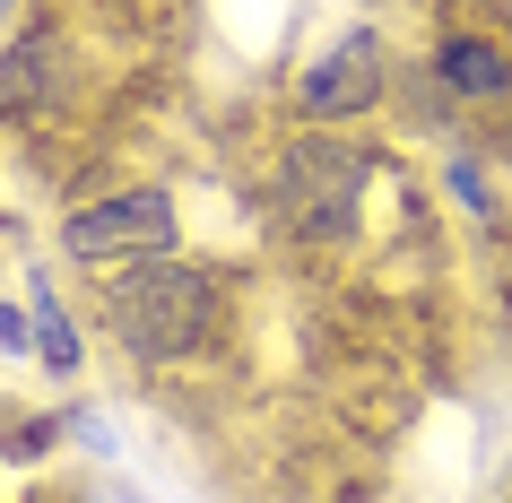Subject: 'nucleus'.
<instances>
[{
    "label": "nucleus",
    "instance_id": "f257e3e1",
    "mask_svg": "<svg viewBox=\"0 0 512 503\" xmlns=\"http://www.w3.org/2000/svg\"><path fill=\"white\" fill-rule=\"evenodd\" d=\"M105 321L122 330L131 356L165 365V356H191L209 339V278L183 261H148V269H122L105 278Z\"/></svg>",
    "mask_w": 512,
    "mask_h": 503
},
{
    "label": "nucleus",
    "instance_id": "f03ea898",
    "mask_svg": "<svg viewBox=\"0 0 512 503\" xmlns=\"http://www.w3.org/2000/svg\"><path fill=\"white\" fill-rule=\"evenodd\" d=\"M356 183H365V157L348 139H304L287 157V183H278V209L296 235H339L356 209Z\"/></svg>",
    "mask_w": 512,
    "mask_h": 503
},
{
    "label": "nucleus",
    "instance_id": "7ed1b4c3",
    "mask_svg": "<svg viewBox=\"0 0 512 503\" xmlns=\"http://www.w3.org/2000/svg\"><path fill=\"white\" fill-rule=\"evenodd\" d=\"M174 243V200L165 191H122L70 217V252L79 261H113V252H165Z\"/></svg>",
    "mask_w": 512,
    "mask_h": 503
},
{
    "label": "nucleus",
    "instance_id": "20e7f679",
    "mask_svg": "<svg viewBox=\"0 0 512 503\" xmlns=\"http://www.w3.org/2000/svg\"><path fill=\"white\" fill-rule=\"evenodd\" d=\"M374 35H339L322 61H313V79H304V105L322 113V122H339V113H365L382 96V70H374Z\"/></svg>",
    "mask_w": 512,
    "mask_h": 503
},
{
    "label": "nucleus",
    "instance_id": "39448f33",
    "mask_svg": "<svg viewBox=\"0 0 512 503\" xmlns=\"http://www.w3.org/2000/svg\"><path fill=\"white\" fill-rule=\"evenodd\" d=\"M443 87H460V96H504L512 61L495 44H443Z\"/></svg>",
    "mask_w": 512,
    "mask_h": 503
},
{
    "label": "nucleus",
    "instance_id": "423d86ee",
    "mask_svg": "<svg viewBox=\"0 0 512 503\" xmlns=\"http://www.w3.org/2000/svg\"><path fill=\"white\" fill-rule=\"evenodd\" d=\"M35 347H44V365H53V373H70V365H79V339H70V313H61V304H53L44 287H35Z\"/></svg>",
    "mask_w": 512,
    "mask_h": 503
}]
</instances>
